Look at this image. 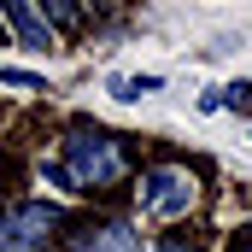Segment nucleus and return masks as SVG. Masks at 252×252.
<instances>
[{
	"label": "nucleus",
	"mask_w": 252,
	"mask_h": 252,
	"mask_svg": "<svg viewBox=\"0 0 252 252\" xmlns=\"http://www.w3.org/2000/svg\"><path fill=\"white\" fill-rule=\"evenodd\" d=\"M158 88V76H112V94L118 100H141V94H153Z\"/></svg>",
	"instance_id": "5"
},
{
	"label": "nucleus",
	"mask_w": 252,
	"mask_h": 252,
	"mask_svg": "<svg viewBox=\"0 0 252 252\" xmlns=\"http://www.w3.org/2000/svg\"><path fill=\"white\" fill-rule=\"evenodd\" d=\"M64 229L59 205L24 199V205H0V252H47Z\"/></svg>",
	"instance_id": "2"
},
{
	"label": "nucleus",
	"mask_w": 252,
	"mask_h": 252,
	"mask_svg": "<svg viewBox=\"0 0 252 252\" xmlns=\"http://www.w3.org/2000/svg\"><path fill=\"white\" fill-rule=\"evenodd\" d=\"M193 170H182V164H158V170H147L141 182H135V199H141V211L147 217H182L193 205Z\"/></svg>",
	"instance_id": "3"
},
{
	"label": "nucleus",
	"mask_w": 252,
	"mask_h": 252,
	"mask_svg": "<svg viewBox=\"0 0 252 252\" xmlns=\"http://www.w3.org/2000/svg\"><path fill=\"white\" fill-rule=\"evenodd\" d=\"M0 12L12 18V30L24 35V47H53V35H47V18H35V12H30L24 0H6Z\"/></svg>",
	"instance_id": "4"
},
{
	"label": "nucleus",
	"mask_w": 252,
	"mask_h": 252,
	"mask_svg": "<svg viewBox=\"0 0 252 252\" xmlns=\"http://www.w3.org/2000/svg\"><path fill=\"white\" fill-rule=\"evenodd\" d=\"M217 94H223L217 106H235V112H247V106H252V88H247V82H229V88H217Z\"/></svg>",
	"instance_id": "6"
},
{
	"label": "nucleus",
	"mask_w": 252,
	"mask_h": 252,
	"mask_svg": "<svg viewBox=\"0 0 252 252\" xmlns=\"http://www.w3.org/2000/svg\"><path fill=\"white\" fill-rule=\"evenodd\" d=\"M59 188H76V193H94V188H112L124 176V141L106 135V129H88L76 124L70 135L59 141V158L47 170Z\"/></svg>",
	"instance_id": "1"
}]
</instances>
